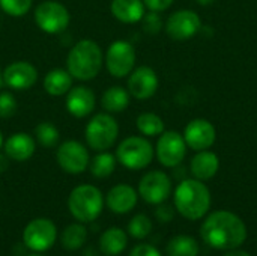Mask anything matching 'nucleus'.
Wrapping results in <instances>:
<instances>
[{
	"label": "nucleus",
	"instance_id": "423d86ee",
	"mask_svg": "<svg viewBox=\"0 0 257 256\" xmlns=\"http://www.w3.org/2000/svg\"><path fill=\"white\" fill-rule=\"evenodd\" d=\"M119 124L113 115L102 112L96 113L84 128L86 145L93 151H108L117 140Z\"/></svg>",
	"mask_w": 257,
	"mask_h": 256
},
{
	"label": "nucleus",
	"instance_id": "4468645a",
	"mask_svg": "<svg viewBox=\"0 0 257 256\" xmlns=\"http://www.w3.org/2000/svg\"><path fill=\"white\" fill-rule=\"evenodd\" d=\"M158 86H160L158 74L155 72L154 68L146 65L134 68L128 75V81H126V89L130 95L139 101H146L152 98L157 94Z\"/></svg>",
	"mask_w": 257,
	"mask_h": 256
},
{
	"label": "nucleus",
	"instance_id": "6e6552de",
	"mask_svg": "<svg viewBox=\"0 0 257 256\" xmlns=\"http://www.w3.org/2000/svg\"><path fill=\"white\" fill-rule=\"evenodd\" d=\"M136 48L131 42L117 39L113 41L104 56V63L108 71L114 78H123L131 74V71L136 66Z\"/></svg>",
	"mask_w": 257,
	"mask_h": 256
},
{
	"label": "nucleus",
	"instance_id": "1a4fd4ad",
	"mask_svg": "<svg viewBox=\"0 0 257 256\" xmlns=\"http://www.w3.org/2000/svg\"><path fill=\"white\" fill-rule=\"evenodd\" d=\"M57 238V228L50 219H33L23 231V244L32 252H47L50 250Z\"/></svg>",
	"mask_w": 257,
	"mask_h": 256
},
{
	"label": "nucleus",
	"instance_id": "f704fd0d",
	"mask_svg": "<svg viewBox=\"0 0 257 256\" xmlns=\"http://www.w3.org/2000/svg\"><path fill=\"white\" fill-rule=\"evenodd\" d=\"M175 0H143L146 9L154 11V12H164L167 11Z\"/></svg>",
	"mask_w": 257,
	"mask_h": 256
},
{
	"label": "nucleus",
	"instance_id": "dca6fc26",
	"mask_svg": "<svg viewBox=\"0 0 257 256\" xmlns=\"http://www.w3.org/2000/svg\"><path fill=\"white\" fill-rule=\"evenodd\" d=\"M5 86L12 91H27L38 81V69L27 60H15L3 69Z\"/></svg>",
	"mask_w": 257,
	"mask_h": 256
},
{
	"label": "nucleus",
	"instance_id": "58836bf2",
	"mask_svg": "<svg viewBox=\"0 0 257 256\" xmlns=\"http://www.w3.org/2000/svg\"><path fill=\"white\" fill-rule=\"evenodd\" d=\"M194 2L200 6H211L215 0H194Z\"/></svg>",
	"mask_w": 257,
	"mask_h": 256
},
{
	"label": "nucleus",
	"instance_id": "7c9ffc66",
	"mask_svg": "<svg viewBox=\"0 0 257 256\" xmlns=\"http://www.w3.org/2000/svg\"><path fill=\"white\" fill-rule=\"evenodd\" d=\"M33 0H0V9L9 17H23L32 8Z\"/></svg>",
	"mask_w": 257,
	"mask_h": 256
},
{
	"label": "nucleus",
	"instance_id": "f3484780",
	"mask_svg": "<svg viewBox=\"0 0 257 256\" xmlns=\"http://www.w3.org/2000/svg\"><path fill=\"white\" fill-rule=\"evenodd\" d=\"M66 110L69 115L74 118H86L89 116L96 106V97L93 91L87 86H72L69 92L66 94V101H65Z\"/></svg>",
	"mask_w": 257,
	"mask_h": 256
},
{
	"label": "nucleus",
	"instance_id": "4be33fe9",
	"mask_svg": "<svg viewBox=\"0 0 257 256\" xmlns=\"http://www.w3.org/2000/svg\"><path fill=\"white\" fill-rule=\"evenodd\" d=\"M72 75L68 72V69L63 68H54L48 71L44 77V91L51 97H62L69 92L72 88Z\"/></svg>",
	"mask_w": 257,
	"mask_h": 256
},
{
	"label": "nucleus",
	"instance_id": "2eb2a0df",
	"mask_svg": "<svg viewBox=\"0 0 257 256\" xmlns=\"http://www.w3.org/2000/svg\"><path fill=\"white\" fill-rule=\"evenodd\" d=\"M182 136L187 146L197 152L203 149H211V146L217 140V130L211 121L205 118H196L185 125Z\"/></svg>",
	"mask_w": 257,
	"mask_h": 256
},
{
	"label": "nucleus",
	"instance_id": "ea45409f",
	"mask_svg": "<svg viewBox=\"0 0 257 256\" xmlns=\"http://www.w3.org/2000/svg\"><path fill=\"white\" fill-rule=\"evenodd\" d=\"M5 86V81H3V69L0 68V89Z\"/></svg>",
	"mask_w": 257,
	"mask_h": 256
},
{
	"label": "nucleus",
	"instance_id": "aec40b11",
	"mask_svg": "<svg viewBox=\"0 0 257 256\" xmlns=\"http://www.w3.org/2000/svg\"><path fill=\"white\" fill-rule=\"evenodd\" d=\"M220 169V158L211 149L197 151V154L190 161V172L199 181L212 180Z\"/></svg>",
	"mask_w": 257,
	"mask_h": 256
},
{
	"label": "nucleus",
	"instance_id": "f8f14e48",
	"mask_svg": "<svg viewBox=\"0 0 257 256\" xmlns=\"http://www.w3.org/2000/svg\"><path fill=\"white\" fill-rule=\"evenodd\" d=\"M172 195V180L163 170L145 174L139 183V196L151 205H160Z\"/></svg>",
	"mask_w": 257,
	"mask_h": 256
},
{
	"label": "nucleus",
	"instance_id": "a878e982",
	"mask_svg": "<svg viewBox=\"0 0 257 256\" xmlns=\"http://www.w3.org/2000/svg\"><path fill=\"white\" fill-rule=\"evenodd\" d=\"M117 160L116 155L108 152V151H101L99 154H96L95 157L90 158L89 161V170L92 174V177L98 178V180H104L108 178L114 169H116Z\"/></svg>",
	"mask_w": 257,
	"mask_h": 256
},
{
	"label": "nucleus",
	"instance_id": "7ed1b4c3",
	"mask_svg": "<svg viewBox=\"0 0 257 256\" xmlns=\"http://www.w3.org/2000/svg\"><path fill=\"white\" fill-rule=\"evenodd\" d=\"M104 63L101 47L92 39H81L75 42L66 56V69L72 78L80 81L93 80Z\"/></svg>",
	"mask_w": 257,
	"mask_h": 256
},
{
	"label": "nucleus",
	"instance_id": "9d476101",
	"mask_svg": "<svg viewBox=\"0 0 257 256\" xmlns=\"http://www.w3.org/2000/svg\"><path fill=\"white\" fill-rule=\"evenodd\" d=\"M187 143L184 136L175 130H166L158 136V142L155 146V155L164 167H176L179 166L187 155Z\"/></svg>",
	"mask_w": 257,
	"mask_h": 256
},
{
	"label": "nucleus",
	"instance_id": "4c0bfd02",
	"mask_svg": "<svg viewBox=\"0 0 257 256\" xmlns=\"http://www.w3.org/2000/svg\"><path fill=\"white\" fill-rule=\"evenodd\" d=\"M224 256H251L250 253H247V252H244V250H229L227 253Z\"/></svg>",
	"mask_w": 257,
	"mask_h": 256
},
{
	"label": "nucleus",
	"instance_id": "b1692460",
	"mask_svg": "<svg viewBox=\"0 0 257 256\" xmlns=\"http://www.w3.org/2000/svg\"><path fill=\"white\" fill-rule=\"evenodd\" d=\"M128 246V235L120 228H108L99 237V250L105 256L120 255Z\"/></svg>",
	"mask_w": 257,
	"mask_h": 256
},
{
	"label": "nucleus",
	"instance_id": "79ce46f5",
	"mask_svg": "<svg viewBox=\"0 0 257 256\" xmlns=\"http://www.w3.org/2000/svg\"><path fill=\"white\" fill-rule=\"evenodd\" d=\"M3 148V136H2V131H0V149Z\"/></svg>",
	"mask_w": 257,
	"mask_h": 256
},
{
	"label": "nucleus",
	"instance_id": "c85d7f7f",
	"mask_svg": "<svg viewBox=\"0 0 257 256\" xmlns=\"http://www.w3.org/2000/svg\"><path fill=\"white\" fill-rule=\"evenodd\" d=\"M33 134H35V140L42 148H54L59 145V140H60V133H59L57 127L48 121L39 122L35 127Z\"/></svg>",
	"mask_w": 257,
	"mask_h": 256
},
{
	"label": "nucleus",
	"instance_id": "c9c22d12",
	"mask_svg": "<svg viewBox=\"0 0 257 256\" xmlns=\"http://www.w3.org/2000/svg\"><path fill=\"white\" fill-rule=\"evenodd\" d=\"M130 256H161L160 250L155 249L154 246L151 244H137L131 252H130Z\"/></svg>",
	"mask_w": 257,
	"mask_h": 256
},
{
	"label": "nucleus",
	"instance_id": "c756f323",
	"mask_svg": "<svg viewBox=\"0 0 257 256\" xmlns=\"http://www.w3.org/2000/svg\"><path fill=\"white\" fill-rule=\"evenodd\" d=\"M152 232V222L146 214H136L128 223V234L136 240H143Z\"/></svg>",
	"mask_w": 257,
	"mask_h": 256
},
{
	"label": "nucleus",
	"instance_id": "9b49d317",
	"mask_svg": "<svg viewBox=\"0 0 257 256\" xmlns=\"http://www.w3.org/2000/svg\"><path fill=\"white\" fill-rule=\"evenodd\" d=\"M202 20L193 9H179L169 15L164 30L173 41H188L202 30Z\"/></svg>",
	"mask_w": 257,
	"mask_h": 256
},
{
	"label": "nucleus",
	"instance_id": "e433bc0d",
	"mask_svg": "<svg viewBox=\"0 0 257 256\" xmlns=\"http://www.w3.org/2000/svg\"><path fill=\"white\" fill-rule=\"evenodd\" d=\"M9 166V158L5 154H0V172H5Z\"/></svg>",
	"mask_w": 257,
	"mask_h": 256
},
{
	"label": "nucleus",
	"instance_id": "72a5a7b5",
	"mask_svg": "<svg viewBox=\"0 0 257 256\" xmlns=\"http://www.w3.org/2000/svg\"><path fill=\"white\" fill-rule=\"evenodd\" d=\"M155 216H157V219H158L161 223H169V222H172L173 217H175V210H173V207H170V205H167V204L163 202V204H160V205L157 207Z\"/></svg>",
	"mask_w": 257,
	"mask_h": 256
},
{
	"label": "nucleus",
	"instance_id": "473e14b6",
	"mask_svg": "<svg viewBox=\"0 0 257 256\" xmlns=\"http://www.w3.org/2000/svg\"><path fill=\"white\" fill-rule=\"evenodd\" d=\"M18 103L11 92H0V119L12 118L17 113Z\"/></svg>",
	"mask_w": 257,
	"mask_h": 256
},
{
	"label": "nucleus",
	"instance_id": "5701e85b",
	"mask_svg": "<svg viewBox=\"0 0 257 256\" xmlns=\"http://www.w3.org/2000/svg\"><path fill=\"white\" fill-rule=\"evenodd\" d=\"M130 100H131V95L126 88L111 86L107 91H104L101 97V107L104 109V112L110 115L122 113L130 106Z\"/></svg>",
	"mask_w": 257,
	"mask_h": 256
},
{
	"label": "nucleus",
	"instance_id": "0eeeda50",
	"mask_svg": "<svg viewBox=\"0 0 257 256\" xmlns=\"http://www.w3.org/2000/svg\"><path fill=\"white\" fill-rule=\"evenodd\" d=\"M33 18L36 26L50 35L62 33L68 29L71 15L65 5L57 0H45L41 2L33 12Z\"/></svg>",
	"mask_w": 257,
	"mask_h": 256
},
{
	"label": "nucleus",
	"instance_id": "393cba45",
	"mask_svg": "<svg viewBox=\"0 0 257 256\" xmlns=\"http://www.w3.org/2000/svg\"><path fill=\"white\" fill-rule=\"evenodd\" d=\"M86 240H87V229H86L84 223H81V222L68 225L63 229L62 237H60L62 246L69 252L80 250L84 246Z\"/></svg>",
	"mask_w": 257,
	"mask_h": 256
},
{
	"label": "nucleus",
	"instance_id": "412c9836",
	"mask_svg": "<svg viewBox=\"0 0 257 256\" xmlns=\"http://www.w3.org/2000/svg\"><path fill=\"white\" fill-rule=\"evenodd\" d=\"M111 15L125 24H136L142 21L146 14V6L143 0H111L110 5Z\"/></svg>",
	"mask_w": 257,
	"mask_h": 256
},
{
	"label": "nucleus",
	"instance_id": "a211bd4d",
	"mask_svg": "<svg viewBox=\"0 0 257 256\" xmlns=\"http://www.w3.org/2000/svg\"><path fill=\"white\" fill-rule=\"evenodd\" d=\"M139 201V192L130 184H116L105 196V205L114 214H126L133 211Z\"/></svg>",
	"mask_w": 257,
	"mask_h": 256
},
{
	"label": "nucleus",
	"instance_id": "bb28decb",
	"mask_svg": "<svg viewBox=\"0 0 257 256\" xmlns=\"http://www.w3.org/2000/svg\"><path fill=\"white\" fill-rule=\"evenodd\" d=\"M136 127L139 133L145 137H158L166 131L164 121L160 115L152 112L140 113L136 119Z\"/></svg>",
	"mask_w": 257,
	"mask_h": 256
},
{
	"label": "nucleus",
	"instance_id": "ddd939ff",
	"mask_svg": "<svg viewBox=\"0 0 257 256\" xmlns=\"http://www.w3.org/2000/svg\"><path fill=\"white\" fill-rule=\"evenodd\" d=\"M56 160L60 169L71 175L83 174L89 167V151L78 140H66L57 146Z\"/></svg>",
	"mask_w": 257,
	"mask_h": 256
},
{
	"label": "nucleus",
	"instance_id": "6ab92c4d",
	"mask_svg": "<svg viewBox=\"0 0 257 256\" xmlns=\"http://www.w3.org/2000/svg\"><path fill=\"white\" fill-rule=\"evenodd\" d=\"M5 155L12 161H27L36 151V140L27 133H15L3 142Z\"/></svg>",
	"mask_w": 257,
	"mask_h": 256
},
{
	"label": "nucleus",
	"instance_id": "cd10ccee",
	"mask_svg": "<svg viewBox=\"0 0 257 256\" xmlns=\"http://www.w3.org/2000/svg\"><path fill=\"white\" fill-rule=\"evenodd\" d=\"M166 252L169 256H197L199 244L190 235H176L167 243Z\"/></svg>",
	"mask_w": 257,
	"mask_h": 256
},
{
	"label": "nucleus",
	"instance_id": "a19ab883",
	"mask_svg": "<svg viewBox=\"0 0 257 256\" xmlns=\"http://www.w3.org/2000/svg\"><path fill=\"white\" fill-rule=\"evenodd\" d=\"M27 256H44L42 253H39V252H32L30 255H27Z\"/></svg>",
	"mask_w": 257,
	"mask_h": 256
},
{
	"label": "nucleus",
	"instance_id": "39448f33",
	"mask_svg": "<svg viewBox=\"0 0 257 256\" xmlns=\"http://www.w3.org/2000/svg\"><path fill=\"white\" fill-rule=\"evenodd\" d=\"M114 155L123 167L130 170H142L152 163L155 148L145 136H130L117 145Z\"/></svg>",
	"mask_w": 257,
	"mask_h": 256
},
{
	"label": "nucleus",
	"instance_id": "f03ea898",
	"mask_svg": "<svg viewBox=\"0 0 257 256\" xmlns=\"http://www.w3.org/2000/svg\"><path fill=\"white\" fill-rule=\"evenodd\" d=\"M175 208L188 220H199L205 217L211 208L209 189L203 181L196 178L182 180L175 189Z\"/></svg>",
	"mask_w": 257,
	"mask_h": 256
},
{
	"label": "nucleus",
	"instance_id": "f257e3e1",
	"mask_svg": "<svg viewBox=\"0 0 257 256\" xmlns=\"http://www.w3.org/2000/svg\"><path fill=\"white\" fill-rule=\"evenodd\" d=\"M200 237L215 250H233L247 240V228L235 213L220 210L203 222Z\"/></svg>",
	"mask_w": 257,
	"mask_h": 256
},
{
	"label": "nucleus",
	"instance_id": "20e7f679",
	"mask_svg": "<svg viewBox=\"0 0 257 256\" xmlns=\"http://www.w3.org/2000/svg\"><path fill=\"white\" fill-rule=\"evenodd\" d=\"M105 199L99 189L92 184H81L72 189L68 198V210L71 216L81 223L96 220L104 208Z\"/></svg>",
	"mask_w": 257,
	"mask_h": 256
},
{
	"label": "nucleus",
	"instance_id": "2f4dec72",
	"mask_svg": "<svg viewBox=\"0 0 257 256\" xmlns=\"http://www.w3.org/2000/svg\"><path fill=\"white\" fill-rule=\"evenodd\" d=\"M142 27L146 33L149 35H157L163 30L164 27V23H163V18L160 15V12H154V11H149L143 15L142 18Z\"/></svg>",
	"mask_w": 257,
	"mask_h": 256
}]
</instances>
